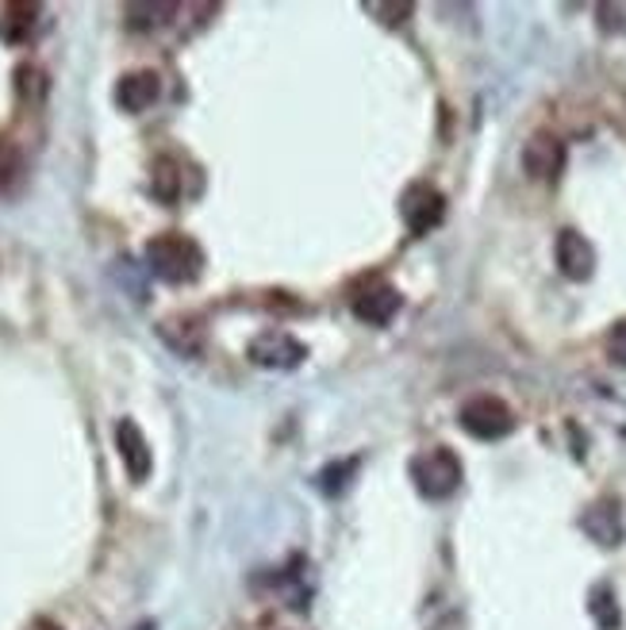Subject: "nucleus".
Returning a JSON list of instances; mask_svg holds the SVG:
<instances>
[{
    "mask_svg": "<svg viewBox=\"0 0 626 630\" xmlns=\"http://www.w3.org/2000/svg\"><path fill=\"white\" fill-rule=\"evenodd\" d=\"M147 265L155 277L170 281V285H189L204 270V250L189 235H158L147 242Z\"/></svg>",
    "mask_w": 626,
    "mask_h": 630,
    "instance_id": "f257e3e1",
    "label": "nucleus"
},
{
    "mask_svg": "<svg viewBox=\"0 0 626 630\" xmlns=\"http://www.w3.org/2000/svg\"><path fill=\"white\" fill-rule=\"evenodd\" d=\"M457 423L465 427V434H473V439L480 442L508 439V434L516 431V416H511L508 403L496 400V396H477V400H469L457 411Z\"/></svg>",
    "mask_w": 626,
    "mask_h": 630,
    "instance_id": "f03ea898",
    "label": "nucleus"
},
{
    "mask_svg": "<svg viewBox=\"0 0 626 630\" xmlns=\"http://www.w3.org/2000/svg\"><path fill=\"white\" fill-rule=\"evenodd\" d=\"M412 481L420 489V496L427 500H446L461 484V462L449 450H427L412 462Z\"/></svg>",
    "mask_w": 626,
    "mask_h": 630,
    "instance_id": "7ed1b4c3",
    "label": "nucleus"
},
{
    "mask_svg": "<svg viewBox=\"0 0 626 630\" xmlns=\"http://www.w3.org/2000/svg\"><path fill=\"white\" fill-rule=\"evenodd\" d=\"M246 354H251V361L258 369H277V374H288V369H296L304 358H308V346H304L300 338L288 335V330H262L258 338H251Z\"/></svg>",
    "mask_w": 626,
    "mask_h": 630,
    "instance_id": "20e7f679",
    "label": "nucleus"
},
{
    "mask_svg": "<svg viewBox=\"0 0 626 630\" xmlns=\"http://www.w3.org/2000/svg\"><path fill=\"white\" fill-rule=\"evenodd\" d=\"M400 212H404V223L412 235H427L431 228H438L446 216V197L431 185H415V189L404 192L400 200Z\"/></svg>",
    "mask_w": 626,
    "mask_h": 630,
    "instance_id": "39448f33",
    "label": "nucleus"
},
{
    "mask_svg": "<svg viewBox=\"0 0 626 630\" xmlns=\"http://www.w3.org/2000/svg\"><path fill=\"white\" fill-rule=\"evenodd\" d=\"M581 531H584V535H588L596 546H604V550H615V546L623 543V535H626L619 500H596V504L584 507Z\"/></svg>",
    "mask_w": 626,
    "mask_h": 630,
    "instance_id": "423d86ee",
    "label": "nucleus"
},
{
    "mask_svg": "<svg viewBox=\"0 0 626 630\" xmlns=\"http://www.w3.org/2000/svg\"><path fill=\"white\" fill-rule=\"evenodd\" d=\"M116 447H119V458L127 465V476L135 484H142L155 470V458H150V442L142 439V431L131 423V419H119L116 423Z\"/></svg>",
    "mask_w": 626,
    "mask_h": 630,
    "instance_id": "0eeeda50",
    "label": "nucleus"
},
{
    "mask_svg": "<svg viewBox=\"0 0 626 630\" xmlns=\"http://www.w3.org/2000/svg\"><path fill=\"white\" fill-rule=\"evenodd\" d=\"M558 270L569 281H588L596 273V250L581 231H561L558 235Z\"/></svg>",
    "mask_w": 626,
    "mask_h": 630,
    "instance_id": "6e6552de",
    "label": "nucleus"
},
{
    "mask_svg": "<svg viewBox=\"0 0 626 630\" xmlns=\"http://www.w3.org/2000/svg\"><path fill=\"white\" fill-rule=\"evenodd\" d=\"M523 169L534 181H553L565 169V147L553 135H534L523 147Z\"/></svg>",
    "mask_w": 626,
    "mask_h": 630,
    "instance_id": "1a4fd4ad",
    "label": "nucleus"
},
{
    "mask_svg": "<svg viewBox=\"0 0 626 630\" xmlns=\"http://www.w3.org/2000/svg\"><path fill=\"white\" fill-rule=\"evenodd\" d=\"M400 304L404 301H400V293L392 285H369L354 296V315L369 327H384V323L396 319Z\"/></svg>",
    "mask_w": 626,
    "mask_h": 630,
    "instance_id": "9d476101",
    "label": "nucleus"
},
{
    "mask_svg": "<svg viewBox=\"0 0 626 630\" xmlns=\"http://www.w3.org/2000/svg\"><path fill=\"white\" fill-rule=\"evenodd\" d=\"M158 93H162V81H158V74H150V70H135V74L119 77L116 104L124 112H147L150 104L158 101Z\"/></svg>",
    "mask_w": 626,
    "mask_h": 630,
    "instance_id": "9b49d317",
    "label": "nucleus"
},
{
    "mask_svg": "<svg viewBox=\"0 0 626 630\" xmlns=\"http://www.w3.org/2000/svg\"><path fill=\"white\" fill-rule=\"evenodd\" d=\"M588 611H592V619H596L600 630H619V623H623L619 600H615V592H612L607 585H596V588H592Z\"/></svg>",
    "mask_w": 626,
    "mask_h": 630,
    "instance_id": "f8f14e48",
    "label": "nucleus"
},
{
    "mask_svg": "<svg viewBox=\"0 0 626 630\" xmlns=\"http://www.w3.org/2000/svg\"><path fill=\"white\" fill-rule=\"evenodd\" d=\"M31 20H35V8H31V4H12L4 12V20H0V35H4L8 43H20V39H28Z\"/></svg>",
    "mask_w": 626,
    "mask_h": 630,
    "instance_id": "ddd939ff",
    "label": "nucleus"
},
{
    "mask_svg": "<svg viewBox=\"0 0 626 630\" xmlns=\"http://www.w3.org/2000/svg\"><path fill=\"white\" fill-rule=\"evenodd\" d=\"M354 473H358V462H354V458L327 465V470L319 473V492H323V496H342V492H347V484H350V476H354Z\"/></svg>",
    "mask_w": 626,
    "mask_h": 630,
    "instance_id": "4468645a",
    "label": "nucleus"
},
{
    "mask_svg": "<svg viewBox=\"0 0 626 630\" xmlns=\"http://www.w3.org/2000/svg\"><path fill=\"white\" fill-rule=\"evenodd\" d=\"M15 93H20V101H28V104L43 101V96H46L43 70H35V66H20V70H15Z\"/></svg>",
    "mask_w": 626,
    "mask_h": 630,
    "instance_id": "2eb2a0df",
    "label": "nucleus"
},
{
    "mask_svg": "<svg viewBox=\"0 0 626 630\" xmlns=\"http://www.w3.org/2000/svg\"><path fill=\"white\" fill-rule=\"evenodd\" d=\"M173 15L170 4H131L127 8V20H131V28H158V23H166Z\"/></svg>",
    "mask_w": 626,
    "mask_h": 630,
    "instance_id": "dca6fc26",
    "label": "nucleus"
},
{
    "mask_svg": "<svg viewBox=\"0 0 626 630\" xmlns=\"http://www.w3.org/2000/svg\"><path fill=\"white\" fill-rule=\"evenodd\" d=\"M596 20L607 35H626V4H600Z\"/></svg>",
    "mask_w": 626,
    "mask_h": 630,
    "instance_id": "f3484780",
    "label": "nucleus"
},
{
    "mask_svg": "<svg viewBox=\"0 0 626 630\" xmlns=\"http://www.w3.org/2000/svg\"><path fill=\"white\" fill-rule=\"evenodd\" d=\"M607 358L626 369V319H619L612 330H607Z\"/></svg>",
    "mask_w": 626,
    "mask_h": 630,
    "instance_id": "a211bd4d",
    "label": "nucleus"
},
{
    "mask_svg": "<svg viewBox=\"0 0 626 630\" xmlns=\"http://www.w3.org/2000/svg\"><path fill=\"white\" fill-rule=\"evenodd\" d=\"M155 192H158V197H162V200H173V197H178V174H173V169L170 166H166V161H158V169H155Z\"/></svg>",
    "mask_w": 626,
    "mask_h": 630,
    "instance_id": "6ab92c4d",
    "label": "nucleus"
},
{
    "mask_svg": "<svg viewBox=\"0 0 626 630\" xmlns=\"http://www.w3.org/2000/svg\"><path fill=\"white\" fill-rule=\"evenodd\" d=\"M15 169H20V150H15V143L0 139V181H12Z\"/></svg>",
    "mask_w": 626,
    "mask_h": 630,
    "instance_id": "aec40b11",
    "label": "nucleus"
},
{
    "mask_svg": "<svg viewBox=\"0 0 626 630\" xmlns=\"http://www.w3.org/2000/svg\"><path fill=\"white\" fill-rule=\"evenodd\" d=\"M135 630H155V623H142V627H135Z\"/></svg>",
    "mask_w": 626,
    "mask_h": 630,
    "instance_id": "412c9836",
    "label": "nucleus"
},
{
    "mask_svg": "<svg viewBox=\"0 0 626 630\" xmlns=\"http://www.w3.org/2000/svg\"><path fill=\"white\" fill-rule=\"evenodd\" d=\"M43 630H59V627H54V623H43Z\"/></svg>",
    "mask_w": 626,
    "mask_h": 630,
    "instance_id": "4be33fe9",
    "label": "nucleus"
}]
</instances>
